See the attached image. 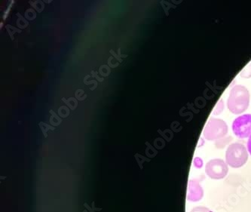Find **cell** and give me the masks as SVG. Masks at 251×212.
I'll return each mask as SVG.
<instances>
[{"instance_id":"6da1fadb","label":"cell","mask_w":251,"mask_h":212,"mask_svg":"<svg viewBox=\"0 0 251 212\" xmlns=\"http://www.w3.org/2000/svg\"><path fill=\"white\" fill-rule=\"evenodd\" d=\"M250 104V93L246 87L238 85L234 86L230 92L227 106L231 113L241 114L244 113Z\"/></svg>"},{"instance_id":"7a4b0ae2","label":"cell","mask_w":251,"mask_h":212,"mask_svg":"<svg viewBox=\"0 0 251 212\" xmlns=\"http://www.w3.org/2000/svg\"><path fill=\"white\" fill-rule=\"evenodd\" d=\"M248 159V150L243 144L235 143L228 146L226 153L227 165L232 168H240L246 163Z\"/></svg>"},{"instance_id":"3957f363","label":"cell","mask_w":251,"mask_h":212,"mask_svg":"<svg viewBox=\"0 0 251 212\" xmlns=\"http://www.w3.org/2000/svg\"><path fill=\"white\" fill-rule=\"evenodd\" d=\"M228 133V126L223 119L211 118L209 119L203 134L208 140H218L226 135Z\"/></svg>"},{"instance_id":"277c9868","label":"cell","mask_w":251,"mask_h":212,"mask_svg":"<svg viewBox=\"0 0 251 212\" xmlns=\"http://www.w3.org/2000/svg\"><path fill=\"white\" fill-rule=\"evenodd\" d=\"M228 167L225 161L220 159H214L207 162L205 172L209 178L212 179H223L228 174Z\"/></svg>"},{"instance_id":"5b68a950","label":"cell","mask_w":251,"mask_h":212,"mask_svg":"<svg viewBox=\"0 0 251 212\" xmlns=\"http://www.w3.org/2000/svg\"><path fill=\"white\" fill-rule=\"evenodd\" d=\"M234 134L239 138H246L251 136V114L238 116L232 123Z\"/></svg>"},{"instance_id":"8992f818","label":"cell","mask_w":251,"mask_h":212,"mask_svg":"<svg viewBox=\"0 0 251 212\" xmlns=\"http://www.w3.org/2000/svg\"><path fill=\"white\" fill-rule=\"evenodd\" d=\"M204 196V190L197 180H190L188 185L187 199L190 202H198Z\"/></svg>"},{"instance_id":"52a82bcc","label":"cell","mask_w":251,"mask_h":212,"mask_svg":"<svg viewBox=\"0 0 251 212\" xmlns=\"http://www.w3.org/2000/svg\"><path fill=\"white\" fill-rule=\"evenodd\" d=\"M16 16L18 18H17L16 25L18 29H26L28 25H29V22H28L27 20L25 17L22 16V14L19 13V12L17 13Z\"/></svg>"},{"instance_id":"ba28073f","label":"cell","mask_w":251,"mask_h":212,"mask_svg":"<svg viewBox=\"0 0 251 212\" xmlns=\"http://www.w3.org/2000/svg\"><path fill=\"white\" fill-rule=\"evenodd\" d=\"M49 113H51V115L50 119H49L51 126H54V127L60 126L61 123H62V118L60 117L58 114H57L52 109H50Z\"/></svg>"},{"instance_id":"9c48e42d","label":"cell","mask_w":251,"mask_h":212,"mask_svg":"<svg viewBox=\"0 0 251 212\" xmlns=\"http://www.w3.org/2000/svg\"><path fill=\"white\" fill-rule=\"evenodd\" d=\"M62 102L70 108V110H75L78 106V100L75 98H62Z\"/></svg>"},{"instance_id":"30bf717a","label":"cell","mask_w":251,"mask_h":212,"mask_svg":"<svg viewBox=\"0 0 251 212\" xmlns=\"http://www.w3.org/2000/svg\"><path fill=\"white\" fill-rule=\"evenodd\" d=\"M29 5L33 7V9L38 13H41L45 9V2L42 0H36V1H29Z\"/></svg>"},{"instance_id":"8fae6325","label":"cell","mask_w":251,"mask_h":212,"mask_svg":"<svg viewBox=\"0 0 251 212\" xmlns=\"http://www.w3.org/2000/svg\"><path fill=\"white\" fill-rule=\"evenodd\" d=\"M5 29H6L8 35H9V37L11 38L12 40L15 39L14 36H15V33H22V29H18V28L10 25H6Z\"/></svg>"},{"instance_id":"7c38bea8","label":"cell","mask_w":251,"mask_h":212,"mask_svg":"<svg viewBox=\"0 0 251 212\" xmlns=\"http://www.w3.org/2000/svg\"><path fill=\"white\" fill-rule=\"evenodd\" d=\"M39 128L41 129L42 132H43V135H44L45 137H48V131L51 130L54 131L55 129V128L54 126H51V125L47 124V123H45L44 122H40L39 124Z\"/></svg>"},{"instance_id":"4fadbf2b","label":"cell","mask_w":251,"mask_h":212,"mask_svg":"<svg viewBox=\"0 0 251 212\" xmlns=\"http://www.w3.org/2000/svg\"><path fill=\"white\" fill-rule=\"evenodd\" d=\"M70 109L68 106H61L57 109V114L61 118H67L70 116Z\"/></svg>"},{"instance_id":"5bb4252c","label":"cell","mask_w":251,"mask_h":212,"mask_svg":"<svg viewBox=\"0 0 251 212\" xmlns=\"http://www.w3.org/2000/svg\"><path fill=\"white\" fill-rule=\"evenodd\" d=\"M111 74V68L106 64H103L99 68V74L103 77H109Z\"/></svg>"},{"instance_id":"9a60e30c","label":"cell","mask_w":251,"mask_h":212,"mask_svg":"<svg viewBox=\"0 0 251 212\" xmlns=\"http://www.w3.org/2000/svg\"><path fill=\"white\" fill-rule=\"evenodd\" d=\"M25 18L27 21H33L36 18V12L33 8H28L25 12Z\"/></svg>"},{"instance_id":"2e32d148","label":"cell","mask_w":251,"mask_h":212,"mask_svg":"<svg viewBox=\"0 0 251 212\" xmlns=\"http://www.w3.org/2000/svg\"><path fill=\"white\" fill-rule=\"evenodd\" d=\"M88 95H85V92H84L83 89H77L75 92V98H76L78 101H85Z\"/></svg>"},{"instance_id":"e0dca14e","label":"cell","mask_w":251,"mask_h":212,"mask_svg":"<svg viewBox=\"0 0 251 212\" xmlns=\"http://www.w3.org/2000/svg\"><path fill=\"white\" fill-rule=\"evenodd\" d=\"M14 4H15V1H14V0H11L9 2V5H8V8L3 12V15H2V19H3V21H5L6 18H8L10 11L12 9V6Z\"/></svg>"},{"instance_id":"ac0fdd59","label":"cell","mask_w":251,"mask_h":212,"mask_svg":"<svg viewBox=\"0 0 251 212\" xmlns=\"http://www.w3.org/2000/svg\"><path fill=\"white\" fill-rule=\"evenodd\" d=\"M134 157H135L136 160H137V163L139 164V165H140V168H142V164L144 161H150V160L147 159H146L145 157H142V156H140V154H135V156H134Z\"/></svg>"},{"instance_id":"d6986e66","label":"cell","mask_w":251,"mask_h":212,"mask_svg":"<svg viewBox=\"0 0 251 212\" xmlns=\"http://www.w3.org/2000/svg\"><path fill=\"white\" fill-rule=\"evenodd\" d=\"M90 77H91V76L87 75L86 77H85V78H84V84H85V85H92V84H94V85H95V86L98 87V81H97L96 80H91V81H88V80H88V79H89Z\"/></svg>"},{"instance_id":"ffe728a7","label":"cell","mask_w":251,"mask_h":212,"mask_svg":"<svg viewBox=\"0 0 251 212\" xmlns=\"http://www.w3.org/2000/svg\"><path fill=\"white\" fill-rule=\"evenodd\" d=\"M191 212H212L210 209L206 207H202V206H198V207L194 208L192 209Z\"/></svg>"},{"instance_id":"44dd1931","label":"cell","mask_w":251,"mask_h":212,"mask_svg":"<svg viewBox=\"0 0 251 212\" xmlns=\"http://www.w3.org/2000/svg\"><path fill=\"white\" fill-rule=\"evenodd\" d=\"M113 58H114V57H113V56H110V57L108 58V66H109L110 68H116V67H119V62H116V64H113V63H112Z\"/></svg>"},{"instance_id":"7402d4cb","label":"cell","mask_w":251,"mask_h":212,"mask_svg":"<svg viewBox=\"0 0 251 212\" xmlns=\"http://www.w3.org/2000/svg\"><path fill=\"white\" fill-rule=\"evenodd\" d=\"M91 74H92V77H93L94 79H95V80H98V81L100 82H103L104 79H103V77H99V75H98L99 73H98V71H94V70H92Z\"/></svg>"},{"instance_id":"603a6c76","label":"cell","mask_w":251,"mask_h":212,"mask_svg":"<svg viewBox=\"0 0 251 212\" xmlns=\"http://www.w3.org/2000/svg\"><path fill=\"white\" fill-rule=\"evenodd\" d=\"M109 53L112 54V56H113V57H114L115 59H116V60H118L119 63L123 62V59L121 58V57H119V55H118L117 53H115L114 51H113V49H111V50H109Z\"/></svg>"},{"instance_id":"cb8c5ba5","label":"cell","mask_w":251,"mask_h":212,"mask_svg":"<svg viewBox=\"0 0 251 212\" xmlns=\"http://www.w3.org/2000/svg\"><path fill=\"white\" fill-rule=\"evenodd\" d=\"M118 55L119 56V57H121L122 59L123 58V57H124V58H126V57H127V54H122V53H121V49H120V48H119V49H118Z\"/></svg>"},{"instance_id":"d4e9b609","label":"cell","mask_w":251,"mask_h":212,"mask_svg":"<svg viewBox=\"0 0 251 212\" xmlns=\"http://www.w3.org/2000/svg\"><path fill=\"white\" fill-rule=\"evenodd\" d=\"M248 152H249L251 155V137H249V139H248Z\"/></svg>"},{"instance_id":"484cf974","label":"cell","mask_w":251,"mask_h":212,"mask_svg":"<svg viewBox=\"0 0 251 212\" xmlns=\"http://www.w3.org/2000/svg\"><path fill=\"white\" fill-rule=\"evenodd\" d=\"M43 2H44L46 4H50L51 3V2H52V1H51V0H44Z\"/></svg>"},{"instance_id":"4316f807","label":"cell","mask_w":251,"mask_h":212,"mask_svg":"<svg viewBox=\"0 0 251 212\" xmlns=\"http://www.w3.org/2000/svg\"><path fill=\"white\" fill-rule=\"evenodd\" d=\"M0 25H1V26H0V29H2V26H3V22H1V23H0Z\"/></svg>"}]
</instances>
